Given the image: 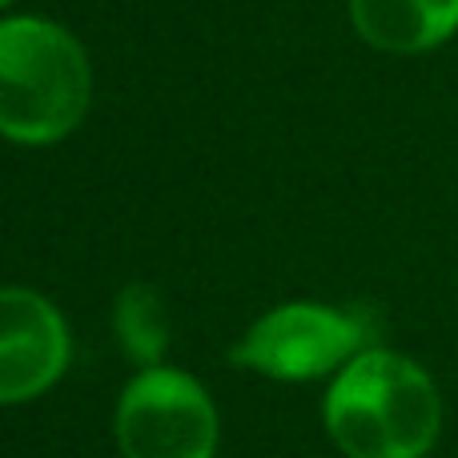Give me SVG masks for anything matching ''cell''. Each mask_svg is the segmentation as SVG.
<instances>
[{
    "instance_id": "1",
    "label": "cell",
    "mask_w": 458,
    "mask_h": 458,
    "mask_svg": "<svg viewBox=\"0 0 458 458\" xmlns=\"http://www.w3.org/2000/svg\"><path fill=\"white\" fill-rule=\"evenodd\" d=\"M322 414L346 458H427L443 430L435 378L394 350H362L350 358Z\"/></svg>"
},
{
    "instance_id": "2",
    "label": "cell",
    "mask_w": 458,
    "mask_h": 458,
    "mask_svg": "<svg viewBox=\"0 0 458 458\" xmlns=\"http://www.w3.org/2000/svg\"><path fill=\"white\" fill-rule=\"evenodd\" d=\"M93 69L69 29L45 16L0 21V137L56 145L85 121Z\"/></svg>"
},
{
    "instance_id": "3",
    "label": "cell",
    "mask_w": 458,
    "mask_h": 458,
    "mask_svg": "<svg viewBox=\"0 0 458 458\" xmlns=\"http://www.w3.org/2000/svg\"><path fill=\"white\" fill-rule=\"evenodd\" d=\"M113 430L125 458H214L217 406L193 374L149 366L125 386Z\"/></svg>"
},
{
    "instance_id": "4",
    "label": "cell",
    "mask_w": 458,
    "mask_h": 458,
    "mask_svg": "<svg viewBox=\"0 0 458 458\" xmlns=\"http://www.w3.org/2000/svg\"><path fill=\"white\" fill-rule=\"evenodd\" d=\"M362 354V326L318 301H290L269 310L233 346V362L277 382H310L342 370Z\"/></svg>"
},
{
    "instance_id": "5",
    "label": "cell",
    "mask_w": 458,
    "mask_h": 458,
    "mask_svg": "<svg viewBox=\"0 0 458 458\" xmlns=\"http://www.w3.org/2000/svg\"><path fill=\"white\" fill-rule=\"evenodd\" d=\"M69 326L37 290L0 285V406L40 398L69 366Z\"/></svg>"
},
{
    "instance_id": "6",
    "label": "cell",
    "mask_w": 458,
    "mask_h": 458,
    "mask_svg": "<svg viewBox=\"0 0 458 458\" xmlns=\"http://www.w3.org/2000/svg\"><path fill=\"white\" fill-rule=\"evenodd\" d=\"M350 21L382 53H427L458 32V0H350Z\"/></svg>"
},
{
    "instance_id": "7",
    "label": "cell",
    "mask_w": 458,
    "mask_h": 458,
    "mask_svg": "<svg viewBox=\"0 0 458 458\" xmlns=\"http://www.w3.org/2000/svg\"><path fill=\"white\" fill-rule=\"evenodd\" d=\"M117 338L129 350V358L141 362L145 370L161 362L169 346V318L153 285H129L117 298Z\"/></svg>"
},
{
    "instance_id": "8",
    "label": "cell",
    "mask_w": 458,
    "mask_h": 458,
    "mask_svg": "<svg viewBox=\"0 0 458 458\" xmlns=\"http://www.w3.org/2000/svg\"><path fill=\"white\" fill-rule=\"evenodd\" d=\"M4 4H13V0H0V8H4Z\"/></svg>"
}]
</instances>
